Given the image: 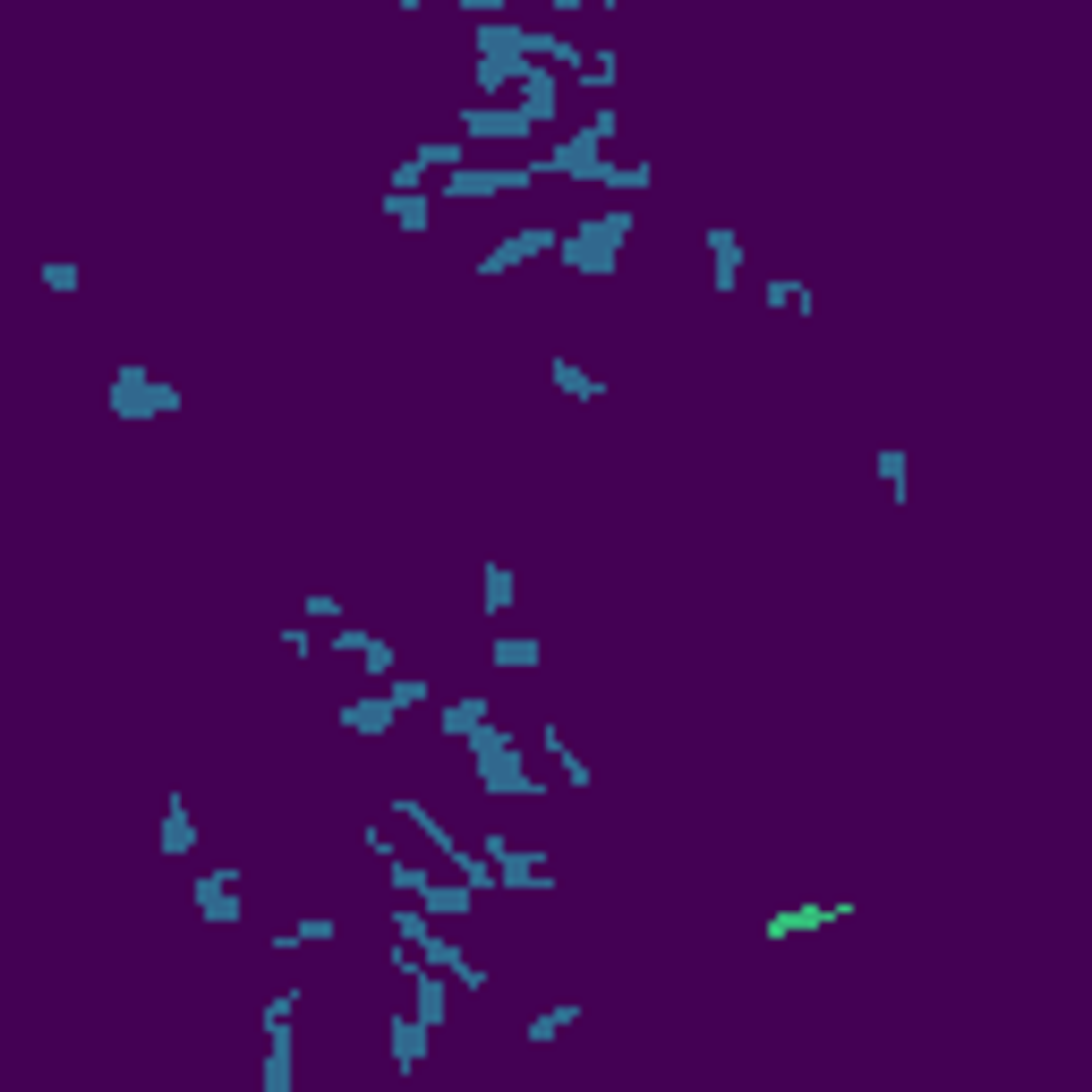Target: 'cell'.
Wrapping results in <instances>:
<instances>
[{
    "label": "cell",
    "instance_id": "obj_1",
    "mask_svg": "<svg viewBox=\"0 0 1092 1092\" xmlns=\"http://www.w3.org/2000/svg\"><path fill=\"white\" fill-rule=\"evenodd\" d=\"M521 257H546V231H521V239H504L487 257V274H504V265H521Z\"/></svg>",
    "mask_w": 1092,
    "mask_h": 1092
},
{
    "label": "cell",
    "instance_id": "obj_2",
    "mask_svg": "<svg viewBox=\"0 0 1092 1092\" xmlns=\"http://www.w3.org/2000/svg\"><path fill=\"white\" fill-rule=\"evenodd\" d=\"M572 1016H580V1007H546V1016H538V1025H530V1041H555V1032L572 1025Z\"/></svg>",
    "mask_w": 1092,
    "mask_h": 1092
}]
</instances>
